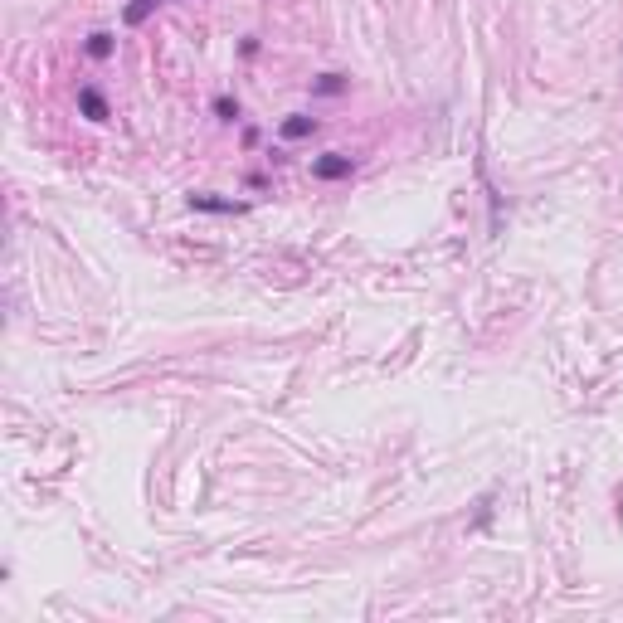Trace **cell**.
<instances>
[{
    "instance_id": "cell-1",
    "label": "cell",
    "mask_w": 623,
    "mask_h": 623,
    "mask_svg": "<svg viewBox=\"0 0 623 623\" xmlns=\"http://www.w3.org/2000/svg\"><path fill=\"white\" fill-rule=\"evenodd\" d=\"M351 171H356V161L341 156V151H331V156H317V161H312V176H317V181H346Z\"/></svg>"
},
{
    "instance_id": "cell-2",
    "label": "cell",
    "mask_w": 623,
    "mask_h": 623,
    "mask_svg": "<svg viewBox=\"0 0 623 623\" xmlns=\"http://www.w3.org/2000/svg\"><path fill=\"white\" fill-rule=\"evenodd\" d=\"M78 108H83L88 122H108V98L98 88H78Z\"/></svg>"
},
{
    "instance_id": "cell-3",
    "label": "cell",
    "mask_w": 623,
    "mask_h": 623,
    "mask_svg": "<svg viewBox=\"0 0 623 623\" xmlns=\"http://www.w3.org/2000/svg\"><path fill=\"white\" fill-rule=\"evenodd\" d=\"M190 210H210V215H234V210H244V205H234V200H215V195H190Z\"/></svg>"
},
{
    "instance_id": "cell-4",
    "label": "cell",
    "mask_w": 623,
    "mask_h": 623,
    "mask_svg": "<svg viewBox=\"0 0 623 623\" xmlns=\"http://www.w3.org/2000/svg\"><path fill=\"white\" fill-rule=\"evenodd\" d=\"M312 132H317V117H302V112H297V117L283 122V137H288V142H302V137H312Z\"/></svg>"
},
{
    "instance_id": "cell-5",
    "label": "cell",
    "mask_w": 623,
    "mask_h": 623,
    "mask_svg": "<svg viewBox=\"0 0 623 623\" xmlns=\"http://www.w3.org/2000/svg\"><path fill=\"white\" fill-rule=\"evenodd\" d=\"M156 5H166V0H132V5H127V15H122V20H127V25H132V30H137V25H147V15H151V10H156Z\"/></svg>"
},
{
    "instance_id": "cell-6",
    "label": "cell",
    "mask_w": 623,
    "mask_h": 623,
    "mask_svg": "<svg viewBox=\"0 0 623 623\" xmlns=\"http://www.w3.org/2000/svg\"><path fill=\"white\" fill-rule=\"evenodd\" d=\"M88 54H93V59H108V54H112V35H88Z\"/></svg>"
},
{
    "instance_id": "cell-7",
    "label": "cell",
    "mask_w": 623,
    "mask_h": 623,
    "mask_svg": "<svg viewBox=\"0 0 623 623\" xmlns=\"http://www.w3.org/2000/svg\"><path fill=\"white\" fill-rule=\"evenodd\" d=\"M341 88H346V83H341L336 74H322V78H317V93H327V98H331V93H341Z\"/></svg>"
},
{
    "instance_id": "cell-8",
    "label": "cell",
    "mask_w": 623,
    "mask_h": 623,
    "mask_svg": "<svg viewBox=\"0 0 623 623\" xmlns=\"http://www.w3.org/2000/svg\"><path fill=\"white\" fill-rule=\"evenodd\" d=\"M215 112H220V117H239V103H229V98H220V103H215Z\"/></svg>"
}]
</instances>
